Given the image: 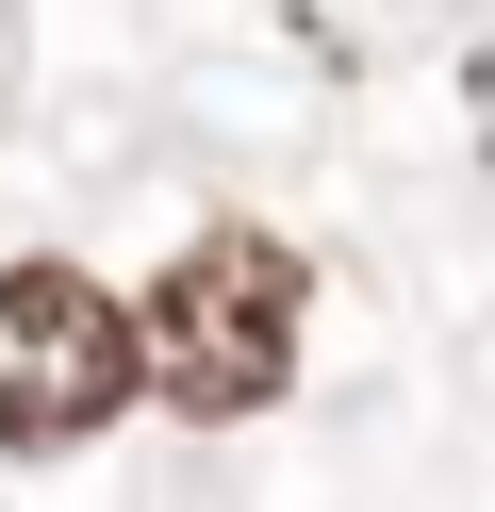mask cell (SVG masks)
Masks as SVG:
<instances>
[{"instance_id":"6da1fadb","label":"cell","mask_w":495,"mask_h":512,"mask_svg":"<svg viewBox=\"0 0 495 512\" xmlns=\"http://www.w3.org/2000/svg\"><path fill=\"white\" fill-rule=\"evenodd\" d=\"M297 298H314V281H297V248L248 232V215H215V232L149 281V314H132V331H149V397L198 413V430L264 413V397L297 380Z\"/></svg>"},{"instance_id":"7a4b0ae2","label":"cell","mask_w":495,"mask_h":512,"mask_svg":"<svg viewBox=\"0 0 495 512\" xmlns=\"http://www.w3.org/2000/svg\"><path fill=\"white\" fill-rule=\"evenodd\" d=\"M149 397V331L132 298H99L83 265H0V446L50 463V446L116 430Z\"/></svg>"}]
</instances>
